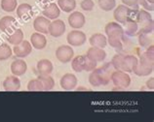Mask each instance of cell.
I'll return each mask as SVG.
<instances>
[{"mask_svg": "<svg viewBox=\"0 0 154 122\" xmlns=\"http://www.w3.org/2000/svg\"><path fill=\"white\" fill-rule=\"evenodd\" d=\"M137 35H139V43L141 47L147 48L152 45L153 42L152 35L151 37H149V34H137Z\"/></svg>", "mask_w": 154, "mask_h": 122, "instance_id": "d6a6232c", "label": "cell"}, {"mask_svg": "<svg viewBox=\"0 0 154 122\" xmlns=\"http://www.w3.org/2000/svg\"><path fill=\"white\" fill-rule=\"evenodd\" d=\"M30 44L36 50H43L47 45V39L42 33L35 32L30 36Z\"/></svg>", "mask_w": 154, "mask_h": 122, "instance_id": "d6986e66", "label": "cell"}, {"mask_svg": "<svg viewBox=\"0 0 154 122\" xmlns=\"http://www.w3.org/2000/svg\"><path fill=\"white\" fill-rule=\"evenodd\" d=\"M147 1H148V2H150V3H153L154 0H147Z\"/></svg>", "mask_w": 154, "mask_h": 122, "instance_id": "60d3db41", "label": "cell"}, {"mask_svg": "<svg viewBox=\"0 0 154 122\" xmlns=\"http://www.w3.org/2000/svg\"><path fill=\"white\" fill-rule=\"evenodd\" d=\"M89 42H90L92 47L103 48L106 47V45H107V38L105 37L103 34L95 33L90 37Z\"/></svg>", "mask_w": 154, "mask_h": 122, "instance_id": "7402d4cb", "label": "cell"}, {"mask_svg": "<svg viewBox=\"0 0 154 122\" xmlns=\"http://www.w3.org/2000/svg\"><path fill=\"white\" fill-rule=\"evenodd\" d=\"M146 86H147L148 89L153 90V89H154V78H150L146 81Z\"/></svg>", "mask_w": 154, "mask_h": 122, "instance_id": "f35d334b", "label": "cell"}, {"mask_svg": "<svg viewBox=\"0 0 154 122\" xmlns=\"http://www.w3.org/2000/svg\"><path fill=\"white\" fill-rule=\"evenodd\" d=\"M66 31V24L62 19H55L50 22L49 34L53 37H60Z\"/></svg>", "mask_w": 154, "mask_h": 122, "instance_id": "8fae6325", "label": "cell"}, {"mask_svg": "<svg viewBox=\"0 0 154 122\" xmlns=\"http://www.w3.org/2000/svg\"><path fill=\"white\" fill-rule=\"evenodd\" d=\"M107 43L114 48H122V39L117 37H108Z\"/></svg>", "mask_w": 154, "mask_h": 122, "instance_id": "e575fe53", "label": "cell"}, {"mask_svg": "<svg viewBox=\"0 0 154 122\" xmlns=\"http://www.w3.org/2000/svg\"><path fill=\"white\" fill-rule=\"evenodd\" d=\"M60 9L56 3H50L47 6L44 7V9L42 11V14L45 18L49 19H56L60 17Z\"/></svg>", "mask_w": 154, "mask_h": 122, "instance_id": "ac0fdd59", "label": "cell"}, {"mask_svg": "<svg viewBox=\"0 0 154 122\" xmlns=\"http://www.w3.org/2000/svg\"><path fill=\"white\" fill-rule=\"evenodd\" d=\"M60 83L62 88L64 89V90H72L77 85V78L73 74L67 73V74L62 77V79L60 80Z\"/></svg>", "mask_w": 154, "mask_h": 122, "instance_id": "5bb4252c", "label": "cell"}, {"mask_svg": "<svg viewBox=\"0 0 154 122\" xmlns=\"http://www.w3.org/2000/svg\"><path fill=\"white\" fill-rule=\"evenodd\" d=\"M147 51L140 55V59L137 62L134 73L139 77H146L152 74L154 69V54L153 46L147 47Z\"/></svg>", "mask_w": 154, "mask_h": 122, "instance_id": "6da1fadb", "label": "cell"}, {"mask_svg": "<svg viewBox=\"0 0 154 122\" xmlns=\"http://www.w3.org/2000/svg\"><path fill=\"white\" fill-rule=\"evenodd\" d=\"M21 87V80L17 76H9L3 81V88L6 91H18Z\"/></svg>", "mask_w": 154, "mask_h": 122, "instance_id": "e0dca14e", "label": "cell"}, {"mask_svg": "<svg viewBox=\"0 0 154 122\" xmlns=\"http://www.w3.org/2000/svg\"><path fill=\"white\" fill-rule=\"evenodd\" d=\"M27 70V65L23 60L22 59H17L12 62L11 64V72L14 76H23L26 74Z\"/></svg>", "mask_w": 154, "mask_h": 122, "instance_id": "ffe728a7", "label": "cell"}, {"mask_svg": "<svg viewBox=\"0 0 154 122\" xmlns=\"http://www.w3.org/2000/svg\"><path fill=\"white\" fill-rule=\"evenodd\" d=\"M39 1H41V2H43V3H48V2L53 1V0H39Z\"/></svg>", "mask_w": 154, "mask_h": 122, "instance_id": "ab89813d", "label": "cell"}, {"mask_svg": "<svg viewBox=\"0 0 154 122\" xmlns=\"http://www.w3.org/2000/svg\"><path fill=\"white\" fill-rule=\"evenodd\" d=\"M110 80H112L113 84L117 87L121 88H127L131 84V78L127 74L126 72L121 71V70H116L111 73Z\"/></svg>", "mask_w": 154, "mask_h": 122, "instance_id": "277c9868", "label": "cell"}, {"mask_svg": "<svg viewBox=\"0 0 154 122\" xmlns=\"http://www.w3.org/2000/svg\"><path fill=\"white\" fill-rule=\"evenodd\" d=\"M130 12L131 9H129L128 6L126 5H119L118 7L114 10L113 13V17H114L115 20L119 23H125L129 19Z\"/></svg>", "mask_w": 154, "mask_h": 122, "instance_id": "7c38bea8", "label": "cell"}, {"mask_svg": "<svg viewBox=\"0 0 154 122\" xmlns=\"http://www.w3.org/2000/svg\"><path fill=\"white\" fill-rule=\"evenodd\" d=\"M12 48L6 43L0 44V60H7L12 56Z\"/></svg>", "mask_w": 154, "mask_h": 122, "instance_id": "f1b7e54d", "label": "cell"}, {"mask_svg": "<svg viewBox=\"0 0 154 122\" xmlns=\"http://www.w3.org/2000/svg\"><path fill=\"white\" fill-rule=\"evenodd\" d=\"M98 1L100 9L106 12L113 10L116 6L115 0H98Z\"/></svg>", "mask_w": 154, "mask_h": 122, "instance_id": "1f68e13d", "label": "cell"}, {"mask_svg": "<svg viewBox=\"0 0 154 122\" xmlns=\"http://www.w3.org/2000/svg\"><path fill=\"white\" fill-rule=\"evenodd\" d=\"M36 68H37V71L39 73V75L48 76L53 72V64H52L51 61L48 60V59L39 60Z\"/></svg>", "mask_w": 154, "mask_h": 122, "instance_id": "cb8c5ba5", "label": "cell"}, {"mask_svg": "<svg viewBox=\"0 0 154 122\" xmlns=\"http://www.w3.org/2000/svg\"><path fill=\"white\" fill-rule=\"evenodd\" d=\"M125 24V29H124V34L128 36H135L139 30V24L137 23L135 19H128Z\"/></svg>", "mask_w": 154, "mask_h": 122, "instance_id": "484cf974", "label": "cell"}, {"mask_svg": "<svg viewBox=\"0 0 154 122\" xmlns=\"http://www.w3.org/2000/svg\"><path fill=\"white\" fill-rule=\"evenodd\" d=\"M33 15L31 5L27 3H23L17 7V16L23 20H28Z\"/></svg>", "mask_w": 154, "mask_h": 122, "instance_id": "44dd1931", "label": "cell"}, {"mask_svg": "<svg viewBox=\"0 0 154 122\" xmlns=\"http://www.w3.org/2000/svg\"><path fill=\"white\" fill-rule=\"evenodd\" d=\"M32 51V46L30 42H28L26 40H23L22 43H20L17 46H15L13 48V51L15 55H17L20 58L26 57L27 55L31 54Z\"/></svg>", "mask_w": 154, "mask_h": 122, "instance_id": "9c48e42d", "label": "cell"}, {"mask_svg": "<svg viewBox=\"0 0 154 122\" xmlns=\"http://www.w3.org/2000/svg\"><path fill=\"white\" fill-rule=\"evenodd\" d=\"M124 5H126L128 7H132V6H135L136 4L139 2V0H121Z\"/></svg>", "mask_w": 154, "mask_h": 122, "instance_id": "74e56055", "label": "cell"}, {"mask_svg": "<svg viewBox=\"0 0 154 122\" xmlns=\"http://www.w3.org/2000/svg\"><path fill=\"white\" fill-rule=\"evenodd\" d=\"M104 32L107 37H117L121 39L124 37V29L120 24H118V22H108L105 25Z\"/></svg>", "mask_w": 154, "mask_h": 122, "instance_id": "ba28073f", "label": "cell"}, {"mask_svg": "<svg viewBox=\"0 0 154 122\" xmlns=\"http://www.w3.org/2000/svg\"><path fill=\"white\" fill-rule=\"evenodd\" d=\"M66 40L69 46L79 47V46H82L83 44H85L87 38L84 32L80 30H72L67 34Z\"/></svg>", "mask_w": 154, "mask_h": 122, "instance_id": "5b68a950", "label": "cell"}, {"mask_svg": "<svg viewBox=\"0 0 154 122\" xmlns=\"http://www.w3.org/2000/svg\"><path fill=\"white\" fill-rule=\"evenodd\" d=\"M95 7V3L93 0H83L81 2V8L84 11H92Z\"/></svg>", "mask_w": 154, "mask_h": 122, "instance_id": "d590c367", "label": "cell"}, {"mask_svg": "<svg viewBox=\"0 0 154 122\" xmlns=\"http://www.w3.org/2000/svg\"><path fill=\"white\" fill-rule=\"evenodd\" d=\"M58 6L66 13H70L76 7L75 0H58Z\"/></svg>", "mask_w": 154, "mask_h": 122, "instance_id": "83f0119b", "label": "cell"}, {"mask_svg": "<svg viewBox=\"0 0 154 122\" xmlns=\"http://www.w3.org/2000/svg\"><path fill=\"white\" fill-rule=\"evenodd\" d=\"M137 3H140L141 5V7L146 11H153L154 10L153 9V3L148 2L147 0H139V2Z\"/></svg>", "mask_w": 154, "mask_h": 122, "instance_id": "8d00e7d4", "label": "cell"}, {"mask_svg": "<svg viewBox=\"0 0 154 122\" xmlns=\"http://www.w3.org/2000/svg\"><path fill=\"white\" fill-rule=\"evenodd\" d=\"M86 57L88 59H90L92 61H95V62H102L106 57V52L104 51L103 48H90L87 51Z\"/></svg>", "mask_w": 154, "mask_h": 122, "instance_id": "30bf717a", "label": "cell"}, {"mask_svg": "<svg viewBox=\"0 0 154 122\" xmlns=\"http://www.w3.org/2000/svg\"><path fill=\"white\" fill-rule=\"evenodd\" d=\"M136 22L137 24H140V28L137 30V34H151L153 32V19L152 16L149 14V12L146 10H140L137 12L136 15Z\"/></svg>", "mask_w": 154, "mask_h": 122, "instance_id": "3957f363", "label": "cell"}, {"mask_svg": "<svg viewBox=\"0 0 154 122\" xmlns=\"http://www.w3.org/2000/svg\"><path fill=\"white\" fill-rule=\"evenodd\" d=\"M74 51L70 46H60L56 51V57L60 62L67 63L73 58Z\"/></svg>", "mask_w": 154, "mask_h": 122, "instance_id": "8992f818", "label": "cell"}, {"mask_svg": "<svg viewBox=\"0 0 154 122\" xmlns=\"http://www.w3.org/2000/svg\"><path fill=\"white\" fill-rule=\"evenodd\" d=\"M23 40V32L20 28H17L13 33L8 35L7 37V41L9 42V44L14 45V46H17L20 43H22Z\"/></svg>", "mask_w": 154, "mask_h": 122, "instance_id": "d4e9b609", "label": "cell"}, {"mask_svg": "<svg viewBox=\"0 0 154 122\" xmlns=\"http://www.w3.org/2000/svg\"><path fill=\"white\" fill-rule=\"evenodd\" d=\"M110 63L105 64L104 66L95 69L89 76V81H90L91 85L95 87L102 86V85H107L110 81Z\"/></svg>", "mask_w": 154, "mask_h": 122, "instance_id": "7a4b0ae2", "label": "cell"}, {"mask_svg": "<svg viewBox=\"0 0 154 122\" xmlns=\"http://www.w3.org/2000/svg\"><path fill=\"white\" fill-rule=\"evenodd\" d=\"M85 22H86L85 16L80 12H73L68 17V23L72 28H75V29H79V28L83 27Z\"/></svg>", "mask_w": 154, "mask_h": 122, "instance_id": "9a60e30c", "label": "cell"}, {"mask_svg": "<svg viewBox=\"0 0 154 122\" xmlns=\"http://www.w3.org/2000/svg\"><path fill=\"white\" fill-rule=\"evenodd\" d=\"M38 79L42 83L43 91H50V90H52L53 88H54V86H55V80H54V79H53L50 75H48V76L39 75Z\"/></svg>", "mask_w": 154, "mask_h": 122, "instance_id": "4316f807", "label": "cell"}, {"mask_svg": "<svg viewBox=\"0 0 154 122\" xmlns=\"http://www.w3.org/2000/svg\"><path fill=\"white\" fill-rule=\"evenodd\" d=\"M17 25L18 22L16 19L10 17V16H6V17H3L0 19V30L7 35L13 33L17 29Z\"/></svg>", "mask_w": 154, "mask_h": 122, "instance_id": "52a82bcc", "label": "cell"}, {"mask_svg": "<svg viewBox=\"0 0 154 122\" xmlns=\"http://www.w3.org/2000/svg\"><path fill=\"white\" fill-rule=\"evenodd\" d=\"M123 57H124V54H116V55L113 56L110 64H111V66L115 69V70H121Z\"/></svg>", "mask_w": 154, "mask_h": 122, "instance_id": "836d02e7", "label": "cell"}, {"mask_svg": "<svg viewBox=\"0 0 154 122\" xmlns=\"http://www.w3.org/2000/svg\"><path fill=\"white\" fill-rule=\"evenodd\" d=\"M87 61H88V58L86 57V55L76 56L75 58L72 59V62H71L72 69H73L75 72H78V73L82 71H86Z\"/></svg>", "mask_w": 154, "mask_h": 122, "instance_id": "603a6c76", "label": "cell"}, {"mask_svg": "<svg viewBox=\"0 0 154 122\" xmlns=\"http://www.w3.org/2000/svg\"><path fill=\"white\" fill-rule=\"evenodd\" d=\"M139 59L137 58L135 55H124L122 60V67H121V71H124L126 73H132L135 70Z\"/></svg>", "mask_w": 154, "mask_h": 122, "instance_id": "2e32d148", "label": "cell"}, {"mask_svg": "<svg viewBox=\"0 0 154 122\" xmlns=\"http://www.w3.org/2000/svg\"><path fill=\"white\" fill-rule=\"evenodd\" d=\"M27 90L29 91H43V85L40 80L33 79L28 81L27 83Z\"/></svg>", "mask_w": 154, "mask_h": 122, "instance_id": "4dcf8cb0", "label": "cell"}, {"mask_svg": "<svg viewBox=\"0 0 154 122\" xmlns=\"http://www.w3.org/2000/svg\"><path fill=\"white\" fill-rule=\"evenodd\" d=\"M17 0H1V9L5 12H14L17 9Z\"/></svg>", "mask_w": 154, "mask_h": 122, "instance_id": "f546056e", "label": "cell"}, {"mask_svg": "<svg viewBox=\"0 0 154 122\" xmlns=\"http://www.w3.org/2000/svg\"><path fill=\"white\" fill-rule=\"evenodd\" d=\"M49 25L50 20L45 17H37L33 22V27L36 32L42 34L49 33Z\"/></svg>", "mask_w": 154, "mask_h": 122, "instance_id": "4fadbf2b", "label": "cell"}]
</instances>
